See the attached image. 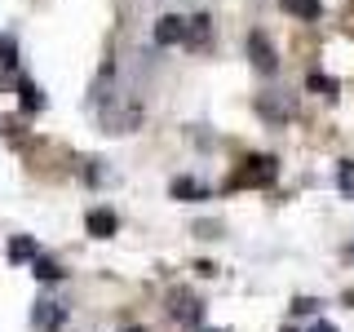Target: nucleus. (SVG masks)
<instances>
[{"label": "nucleus", "instance_id": "f257e3e1", "mask_svg": "<svg viewBox=\"0 0 354 332\" xmlns=\"http://www.w3.org/2000/svg\"><path fill=\"white\" fill-rule=\"evenodd\" d=\"M274 177H279V160H274V155H248V160H239L230 186H235V191H243V186H270Z\"/></svg>", "mask_w": 354, "mask_h": 332}, {"label": "nucleus", "instance_id": "f03ea898", "mask_svg": "<svg viewBox=\"0 0 354 332\" xmlns=\"http://www.w3.org/2000/svg\"><path fill=\"white\" fill-rule=\"evenodd\" d=\"M248 62L257 66L261 75H274V71H279V53H274V44L266 40L261 31H252V36H248Z\"/></svg>", "mask_w": 354, "mask_h": 332}, {"label": "nucleus", "instance_id": "7ed1b4c3", "mask_svg": "<svg viewBox=\"0 0 354 332\" xmlns=\"http://www.w3.org/2000/svg\"><path fill=\"white\" fill-rule=\"evenodd\" d=\"M186 31H191V18L164 14L160 22H155V44H186Z\"/></svg>", "mask_w": 354, "mask_h": 332}, {"label": "nucleus", "instance_id": "20e7f679", "mask_svg": "<svg viewBox=\"0 0 354 332\" xmlns=\"http://www.w3.org/2000/svg\"><path fill=\"white\" fill-rule=\"evenodd\" d=\"M84 230L93 239H111L120 230V217L111 213V208H88V217H84Z\"/></svg>", "mask_w": 354, "mask_h": 332}, {"label": "nucleus", "instance_id": "39448f33", "mask_svg": "<svg viewBox=\"0 0 354 332\" xmlns=\"http://www.w3.org/2000/svg\"><path fill=\"white\" fill-rule=\"evenodd\" d=\"M58 324H62V302H36L31 306V328H40V332H58Z\"/></svg>", "mask_w": 354, "mask_h": 332}, {"label": "nucleus", "instance_id": "423d86ee", "mask_svg": "<svg viewBox=\"0 0 354 332\" xmlns=\"http://www.w3.org/2000/svg\"><path fill=\"white\" fill-rule=\"evenodd\" d=\"M169 310H173L177 324H199V319H204V306H199V297H191V293H173Z\"/></svg>", "mask_w": 354, "mask_h": 332}, {"label": "nucleus", "instance_id": "0eeeda50", "mask_svg": "<svg viewBox=\"0 0 354 332\" xmlns=\"http://www.w3.org/2000/svg\"><path fill=\"white\" fill-rule=\"evenodd\" d=\"M18 80V40L14 36H0V84Z\"/></svg>", "mask_w": 354, "mask_h": 332}, {"label": "nucleus", "instance_id": "6e6552de", "mask_svg": "<svg viewBox=\"0 0 354 332\" xmlns=\"http://www.w3.org/2000/svg\"><path fill=\"white\" fill-rule=\"evenodd\" d=\"M18 102L22 111H44V89L36 80H27V75H18Z\"/></svg>", "mask_w": 354, "mask_h": 332}, {"label": "nucleus", "instance_id": "1a4fd4ad", "mask_svg": "<svg viewBox=\"0 0 354 332\" xmlns=\"http://www.w3.org/2000/svg\"><path fill=\"white\" fill-rule=\"evenodd\" d=\"M169 195L173 199H208V191L195 182V177H173V182H169Z\"/></svg>", "mask_w": 354, "mask_h": 332}, {"label": "nucleus", "instance_id": "9d476101", "mask_svg": "<svg viewBox=\"0 0 354 332\" xmlns=\"http://www.w3.org/2000/svg\"><path fill=\"white\" fill-rule=\"evenodd\" d=\"M36 257H40V243L31 239V235L9 239V261H36Z\"/></svg>", "mask_w": 354, "mask_h": 332}, {"label": "nucleus", "instance_id": "9b49d317", "mask_svg": "<svg viewBox=\"0 0 354 332\" xmlns=\"http://www.w3.org/2000/svg\"><path fill=\"white\" fill-rule=\"evenodd\" d=\"M208 36H213V18H208V14L191 18V31H186V44H191V49H204V44H208Z\"/></svg>", "mask_w": 354, "mask_h": 332}, {"label": "nucleus", "instance_id": "f8f14e48", "mask_svg": "<svg viewBox=\"0 0 354 332\" xmlns=\"http://www.w3.org/2000/svg\"><path fill=\"white\" fill-rule=\"evenodd\" d=\"M257 111H261V116L266 120H279V124H283V120H292V102H274V98H257Z\"/></svg>", "mask_w": 354, "mask_h": 332}, {"label": "nucleus", "instance_id": "ddd939ff", "mask_svg": "<svg viewBox=\"0 0 354 332\" xmlns=\"http://www.w3.org/2000/svg\"><path fill=\"white\" fill-rule=\"evenodd\" d=\"M288 9H292L297 18H310V22H319L324 18V5H319V0H283Z\"/></svg>", "mask_w": 354, "mask_h": 332}, {"label": "nucleus", "instance_id": "4468645a", "mask_svg": "<svg viewBox=\"0 0 354 332\" xmlns=\"http://www.w3.org/2000/svg\"><path fill=\"white\" fill-rule=\"evenodd\" d=\"M31 275H36V279H44V284H53V279H62V266L49 261V257H36V261H31Z\"/></svg>", "mask_w": 354, "mask_h": 332}, {"label": "nucleus", "instance_id": "2eb2a0df", "mask_svg": "<svg viewBox=\"0 0 354 332\" xmlns=\"http://www.w3.org/2000/svg\"><path fill=\"white\" fill-rule=\"evenodd\" d=\"M306 89H310V93H324V98H337V80H332V75H324V71H310Z\"/></svg>", "mask_w": 354, "mask_h": 332}, {"label": "nucleus", "instance_id": "dca6fc26", "mask_svg": "<svg viewBox=\"0 0 354 332\" xmlns=\"http://www.w3.org/2000/svg\"><path fill=\"white\" fill-rule=\"evenodd\" d=\"M337 182H341V195H350V199H354V164H341Z\"/></svg>", "mask_w": 354, "mask_h": 332}, {"label": "nucleus", "instance_id": "f3484780", "mask_svg": "<svg viewBox=\"0 0 354 332\" xmlns=\"http://www.w3.org/2000/svg\"><path fill=\"white\" fill-rule=\"evenodd\" d=\"M292 310H301V315H310V310H319V302H310V297H301V302H297Z\"/></svg>", "mask_w": 354, "mask_h": 332}, {"label": "nucleus", "instance_id": "a211bd4d", "mask_svg": "<svg viewBox=\"0 0 354 332\" xmlns=\"http://www.w3.org/2000/svg\"><path fill=\"white\" fill-rule=\"evenodd\" d=\"M310 332H337V324H328V319H319V324L310 328Z\"/></svg>", "mask_w": 354, "mask_h": 332}, {"label": "nucleus", "instance_id": "6ab92c4d", "mask_svg": "<svg viewBox=\"0 0 354 332\" xmlns=\"http://www.w3.org/2000/svg\"><path fill=\"white\" fill-rule=\"evenodd\" d=\"M213 332H221V328H213Z\"/></svg>", "mask_w": 354, "mask_h": 332}, {"label": "nucleus", "instance_id": "aec40b11", "mask_svg": "<svg viewBox=\"0 0 354 332\" xmlns=\"http://www.w3.org/2000/svg\"><path fill=\"white\" fill-rule=\"evenodd\" d=\"M283 332H288V328H283Z\"/></svg>", "mask_w": 354, "mask_h": 332}]
</instances>
